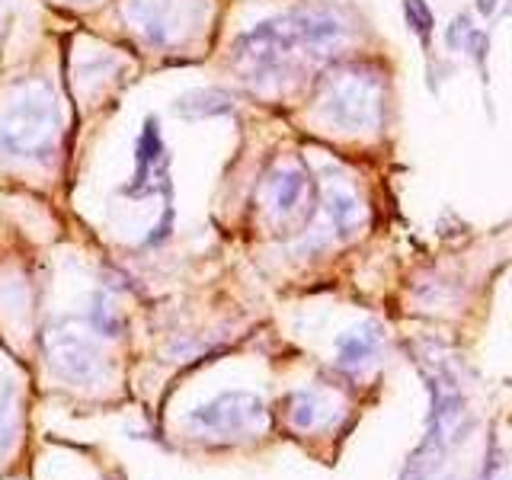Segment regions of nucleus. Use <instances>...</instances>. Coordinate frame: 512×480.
<instances>
[{
    "instance_id": "7ed1b4c3",
    "label": "nucleus",
    "mask_w": 512,
    "mask_h": 480,
    "mask_svg": "<svg viewBox=\"0 0 512 480\" xmlns=\"http://www.w3.org/2000/svg\"><path fill=\"white\" fill-rule=\"evenodd\" d=\"M298 48L304 45L292 13L272 16V20L256 23L234 42V64L240 77L250 80V84H266V80L285 74L288 61H292Z\"/></svg>"
},
{
    "instance_id": "9d476101",
    "label": "nucleus",
    "mask_w": 512,
    "mask_h": 480,
    "mask_svg": "<svg viewBox=\"0 0 512 480\" xmlns=\"http://www.w3.org/2000/svg\"><path fill=\"white\" fill-rule=\"evenodd\" d=\"M308 189H311L308 173H304L301 167H282V170L272 173L269 199H272V208H276V215L292 218L304 205V199H308Z\"/></svg>"
},
{
    "instance_id": "f257e3e1",
    "label": "nucleus",
    "mask_w": 512,
    "mask_h": 480,
    "mask_svg": "<svg viewBox=\"0 0 512 480\" xmlns=\"http://www.w3.org/2000/svg\"><path fill=\"white\" fill-rule=\"evenodd\" d=\"M61 109L45 84H26L0 106V154L16 160H48L58 148Z\"/></svg>"
},
{
    "instance_id": "2eb2a0df",
    "label": "nucleus",
    "mask_w": 512,
    "mask_h": 480,
    "mask_svg": "<svg viewBox=\"0 0 512 480\" xmlns=\"http://www.w3.org/2000/svg\"><path fill=\"white\" fill-rule=\"evenodd\" d=\"M16 423H20V410H16V391L10 384H0V458L10 452L16 439Z\"/></svg>"
},
{
    "instance_id": "9b49d317",
    "label": "nucleus",
    "mask_w": 512,
    "mask_h": 480,
    "mask_svg": "<svg viewBox=\"0 0 512 480\" xmlns=\"http://www.w3.org/2000/svg\"><path fill=\"white\" fill-rule=\"evenodd\" d=\"M234 109V100L228 90L218 87H202V90H189L183 93L180 100L173 103V112L180 119L199 122V119H212V116H228Z\"/></svg>"
},
{
    "instance_id": "f03ea898",
    "label": "nucleus",
    "mask_w": 512,
    "mask_h": 480,
    "mask_svg": "<svg viewBox=\"0 0 512 480\" xmlns=\"http://www.w3.org/2000/svg\"><path fill=\"white\" fill-rule=\"evenodd\" d=\"M426 381H429V394H432L429 432H426L423 445L410 455L400 480H429L442 464L448 448L461 442L464 429H468V410H464V394L458 388L455 375L448 372V368H429Z\"/></svg>"
},
{
    "instance_id": "a211bd4d",
    "label": "nucleus",
    "mask_w": 512,
    "mask_h": 480,
    "mask_svg": "<svg viewBox=\"0 0 512 480\" xmlns=\"http://www.w3.org/2000/svg\"><path fill=\"white\" fill-rule=\"evenodd\" d=\"M471 16L468 13H461V16H455V23L448 26V32H445V42H448V48L452 52H461L464 45H468V36H471Z\"/></svg>"
},
{
    "instance_id": "f8f14e48",
    "label": "nucleus",
    "mask_w": 512,
    "mask_h": 480,
    "mask_svg": "<svg viewBox=\"0 0 512 480\" xmlns=\"http://www.w3.org/2000/svg\"><path fill=\"white\" fill-rule=\"evenodd\" d=\"M375 349H378V330L359 327V330L343 333L340 340H336V359H340V365L349 368V372H359L362 365L375 359Z\"/></svg>"
},
{
    "instance_id": "dca6fc26",
    "label": "nucleus",
    "mask_w": 512,
    "mask_h": 480,
    "mask_svg": "<svg viewBox=\"0 0 512 480\" xmlns=\"http://www.w3.org/2000/svg\"><path fill=\"white\" fill-rule=\"evenodd\" d=\"M90 324L100 330L103 336H122L125 333V317L119 314V308L106 295H93Z\"/></svg>"
},
{
    "instance_id": "1a4fd4ad",
    "label": "nucleus",
    "mask_w": 512,
    "mask_h": 480,
    "mask_svg": "<svg viewBox=\"0 0 512 480\" xmlns=\"http://www.w3.org/2000/svg\"><path fill=\"white\" fill-rule=\"evenodd\" d=\"M128 20L151 45H170L176 32V7L173 0H128Z\"/></svg>"
},
{
    "instance_id": "6ab92c4d",
    "label": "nucleus",
    "mask_w": 512,
    "mask_h": 480,
    "mask_svg": "<svg viewBox=\"0 0 512 480\" xmlns=\"http://www.w3.org/2000/svg\"><path fill=\"white\" fill-rule=\"evenodd\" d=\"M484 480H509V474L503 471V458H496V448H493V452H490V461H487Z\"/></svg>"
},
{
    "instance_id": "0eeeda50",
    "label": "nucleus",
    "mask_w": 512,
    "mask_h": 480,
    "mask_svg": "<svg viewBox=\"0 0 512 480\" xmlns=\"http://www.w3.org/2000/svg\"><path fill=\"white\" fill-rule=\"evenodd\" d=\"M327 116L333 125H340V128H365V125H372L375 119V93H372V84L362 77H343V80H336L330 96H327Z\"/></svg>"
},
{
    "instance_id": "39448f33",
    "label": "nucleus",
    "mask_w": 512,
    "mask_h": 480,
    "mask_svg": "<svg viewBox=\"0 0 512 480\" xmlns=\"http://www.w3.org/2000/svg\"><path fill=\"white\" fill-rule=\"evenodd\" d=\"M42 349H45L48 365H52V372L68 384L90 388V384L103 378L100 349H96L93 340L84 333H77L71 327H52L45 333Z\"/></svg>"
},
{
    "instance_id": "423d86ee",
    "label": "nucleus",
    "mask_w": 512,
    "mask_h": 480,
    "mask_svg": "<svg viewBox=\"0 0 512 480\" xmlns=\"http://www.w3.org/2000/svg\"><path fill=\"white\" fill-rule=\"evenodd\" d=\"M160 189L170 196V154H167L157 119L148 116L135 141V173H132V180L122 186V196L148 199V196H157Z\"/></svg>"
},
{
    "instance_id": "6e6552de",
    "label": "nucleus",
    "mask_w": 512,
    "mask_h": 480,
    "mask_svg": "<svg viewBox=\"0 0 512 480\" xmlns=\"http://www.w3.org/2000/svg\"><path fill=\"white\" fill-rule=\"evenodd\" d=\"M292 20L298 26L301 45L317 52V48H330L346 36V23L340 13L330 7H298L292 10Z\"/></svg>"
},
{
    "instance_id": "ddd939ff",
    "label": "nucleus",
    "mask_w": 512,
    "mask_h": 480,
    "mask_svg": "<svg viewBox=\"0 0 512 480\" xmlns=\"http://www.w3.org/2000/svg\"><path fill=\"white\" fill-rule=\"evenodd\" d=\"M327 212L343 237H349L362 224V205L349 189H336V186L327 189Z\"/></svg>"
},
{
    "instance_id": "20e7f679",
    "label": "nucleus",
    "mask_w": 512,
    "mask_h": 480,
    "mask_svg": "<svg viewBox=\"0 0 512 480\" xmlns=\"http://www.w3.org/2000/svg\"><path fill=\"white\" fill-rule=\"evenodd\" d=\"M189 426L202 432V436H244L256 426L266 423V407L263 400L250 391H224L212 397L208 404L189 410Z\"/></svg>"
},
{
    "instance_id": "f3484780",
    "label": "nucleus",
    "mask_w": 512,
    "mask_h": 480,
    "mask_svg": "<svg viewBox=\"0 0 512 480\" xmlns=\"http://www.w3.org/2000/svg\"><path fill=\"white\" fill-rule=\"evenodd\" d=\"M404 20H407L413 36L423 45H429L432 32H436V16H432L426 0H404Z\"/></svg>"
},
{
    "instance_id": "aec40b11",
    "label": "nucleus",
    "mask_w": 512,
    "mask_h": 480,
    "mask_svg": "<svg viewBox=\"0 0 512 480\" xmlns=\"http://www.w3.org/2000/svg\"><path fill=\"white\" fill-rule=\"evenodd\" d=\"M496 4H500V0H474V7H477L480 16H493Z\"/></svg>"
},
{
    "instance_id": "4468645a",
    "label": "nucleus",
    "mask_w": 512,
    "mask_h": 480,
    "mask_svg": "<svg viewBox=\"0 0 512 480\" xmlns=\"http://www.w3.org/2000/svg\"><path fill=\"white\" fill-rule=\"evenodd\" d=\"M320 397L311 391H295L292 400H288V420H292L295 429H314L320 423Z\"/></svg>"
}]
</instances>
